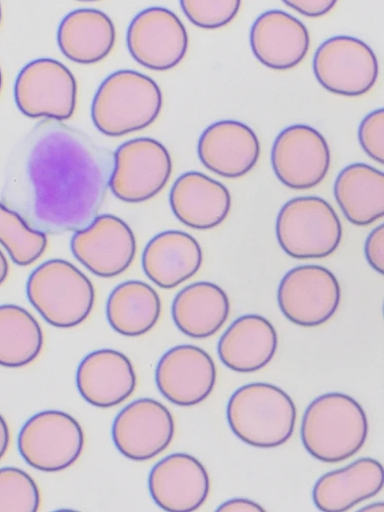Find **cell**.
Instances as JSON below:
<instances>
[{
	"mask_svg": "<svg viewBox=\"0 0 384 512\" xmlns=\"http://www.w3.org/2000/svg\"><path fill=\"white\" fill-rule=\"evenodd\" d=\"M112 170L109 152L90 137L44 123L30 160L36 225L52 234L87 228L101 209Z\"/></svg>",
	"mask_w": 384,
	"mask_h": 512,
	"instance_id": "1",
	"label": "cell"
},
{
	"mask_svg": "<svg viewBox=\"0 0 384 512\" xmlns=\"http://www.w3.org/2000/svg\"><path fill=\"white\" fill-rule=\"evenodd\" d=\"M302 441L317 460L337 463L365 445L369 424L363 407L352 397L328 393L315 399L302 421Z\"/></svg>",
	"mask_w": 384,
	"mask_h": 512,
	"instance_id": "2",
	"label": "cell"
},
{
	"mask_svg": "<svg viewBox=\"0 0 384 512\" xmlns=\"http://www.w3.org/2000/svg\"><path fill=\"white\" fill-rule=\"evenodd\" d=\"M162 106V92L155 80L134 70H120L100 85L92 118L99 132L119 138L145 130L156 121Z\"/></svg>",
	"mask_w": 384,
	"mask_h": 512,
	"instance_id": "3",
	"label": "cell"
},
{
	"mask_svg": "<svg viewBox=\"0 0 384 512\" xmlns=\"http://www.w3.org/2000/svg\"><path fill=\"white\" fill-rule=\"evenodd\" d=\"M227 418L230 429L243 443L272 449L293 435L296 407L290 396L273 384L250 383L230 398Z\"/></svg>",
	"mask_w": 384,
	"mask_h": 512,
	"instance_id": "4",
	"label": "cell"
},
{
	"mask_svg": "<svg viewBox=\"0 0 384 512\" xmlns=\"http://www.w3.org/2000/svg\"><path fill=\"white\" fill-rule=\"evenodd\" d=\"M32 307L50 325L69 329L91 315L96 290L92 281L73 264L51 260L35 269L27 282Z\"/></svg>",
	"mask_w": 384,
	"mask_h": 512,
	"instance_id": "5",
	"label": "cell"
},
{
	"mask_svg": "<svg viewBox=\"0 0 384 512\" xmlns=\"http://www.w3.org/2000/svg\"><path fill=\"white\" fill-rule=\"evenodd\" d=\"M276 235L283 251L296 260L327 258L343 239L334 208L317 196L296 197L281 208Z\"/></svg>",
	"mask_w": 384,
	"mask_h": 512,
	"instance_id": "6",
	"label": "cell"
},
{
	"mask_svg": "<svg viewBox=\"0 0 384 512\" xmlns=\"http://www.w3.org/2000/svg\"><path fill=\"white\" fill-rule=\"evenodd\" d=\"M84 434L79 422L59 410L29 418L18 437V449L28 465L44 473H58L79 459Z\"/></svg>",
	"mask_w": 384,
	"mask_h": 512,
	"instance_id": "7",
	"label": "cell"
},
{
	"mask_svg": "<svg viewBox=\"0 0 384 512\" xmlns=\"http://www.w3.org/2000/svg\"><path fill=\"white\" fill-rule=\"evenodd\" d=\"M109 181L112 194L126 203H143L157 196L173 173V160L158 141H127L114 153Z\"/></svg>",
	"mask_w": 384,
	"mask_h": 512,
	"instance_id": "8",
	"label": "cell"
},
{
	"mask_svg": "<svg viewBox=\"0 0 384 512\" xmlns=\"http://www.w3.org/2000/svg\"><path fill=\"white\" fill-rule=\"evenodd\" d=\"M313 68L326 91L350 98L369 93L379 73L373 50L361 39L346 35L324 41L315 54Z\"/></svg>",
	"mask_w": 384,
	"mask_h": 512,
	"instance_id": "9",
	"label": "cell"
},
{
	"mask_svg": "<svg viewBox=\"0 0 384 512\" xmlns=\"http://www.w3.org/2000/svg\"><path fill=\"white\" fill-rule=\"evenodd\" d=\"M77 81L61 62L41 58L27 64L15 83V101L29 118L70 119L77 105Z\"/></svg>",
	"mask_w": 384,
	"mask_h": 512,
	"instance_id": "10",
	"label": "cell"
},
{
	"mask_svg": "<svg viewBox=\"0 0 384 512\" xmlns=\"http://www.w3.org/2000/svg\"><path fill=\"white\" fill-rule=\"evenodd\" d=\"M282 314L295 325L312 328L330 320L336 313L341 289L328 269L306 265L290 270L278 288Z\"/></svg>",
	"mask_w": 384,
	"mask_h": 512,
	"instance_id": "11",
	"label": "cell"
},
{
	"mask_svg": "<svg viewBox=\"0 0 384 512\" xmlns=\"http://www.w3.org/2000/svg\"><path fill=\"white\" fill-rule=\"evenodd\" d=\"M271 161L278 180L292 190H310L327 177L331 154L326 139L312 126H288L276 138Z\"/></svg>",
	"mask_w": 384,
	"mask_h": 512,
	"instance_id": "12",
	"label": "cell"
},
{
	"mask_svg": "<svg viewBox=\"0 0 384 512\" xmlns=\"http://www.w3.org/2000/svg\"><path fill=\"white\" fill-rule=\"evenodd\" d=\"M128 52L153 71H167L181 64L189 49V36L181 19L165 8H149L128 26Z\"/></svg>",
	"mask_w": 384,
	"mask_h": 512,
	"instance_id": "13",
	"label": "cell"
},
{
	"mask_svg": "<svg viewBox=\"0 0 384 512\" xmlns=\"http://www.w3.org/2000/svg\"><path fill=\"white\" fill-rule=\"evenodd\" d=\"M75 259L94 275L110 279L130 268L137 254L135 233L112 215L97 217L71 239Z\"/></svg>",
	"mask_w": 384,
	"mask_h": 512,
	"instance_id": "14",
	"label": "cell"
},
{
	"mask_svg": "<svg viewBox=\"0 0 384 512\" xmlns=\"http://www.w3.org/2000/svg\"><path fill=\"white\" fill-rule=\"evenodd\" d=\"M174 436L172 413L153 399H140L127 405L112 425V439L117 450L134 461L155 458L168 448Z\"/></svg>",
	"mask_w": 384,
	"mask_h": 512,
	"instance_id": "15",
	"label": "cell"
},
{
	"mask_svg": "<svg viewBox=\"0 0 384 512\" xmlns=\"http://www.w3.org/2000/svg\"><path fill=\"white\" fill-rule=\"evenodd\" d=\"M155 381L166 400L181 407H191L205 401L215 389L217 368L203 349L181 345L162 356Z\"/></svg>",
	"mask_w": 384,
	"mask_h": 512,
	"instance_id": "16",
	"label": "cell"
},
{
	"mask_svg": "<svg viewBox=\"0 0 384 512\" xmlns=\"http://www.w3.org/2000/svg\"><path fill=\"white\" fill-rule=\"evenodd\" d=\"M198 156L210 172L226 179L246 176L258 163L261 143L248 125L222 120L206 128L198 142Z\"/></svg>",
	"mask_w": 384,
	"mask_h": 512,
	"instance_id": "17",
	"label": "cell"
},
{
	"mask_svg": "<svg viewBox=\"0 0 384 512\" xmlns=\"http://www.w3.org/2000/svg\"><path fill=\"white\" fill-rule=\"evenodd\" d=\"M149 490L154 502L169 512L199 509L210 491L205 466L194 456L175 453L160 460L149 476Z\"/></svg>",
	"mask_w": 384,
	"mask_h": 512,
	"instance_id": "18",
	"label": "cell"
},
{
	"mask_svg": "<svg viewBox=\"0 0 384 512\" xmlns=\"http://www.w3.org/2000/svg\"><path fill=\"white\" fill-rule=\"evenodd\" d=\"M310 45L308 28L283 11H268L251 27L250 46L254 57L273 70H288L300 65L307 57Z\"/></svg>",
	"mask_w": 384,
	"mask_h": 512,
	"instance_id": "19",
	"label": "cell"
},
{
	"mask_svg": "<svg viewBox=\"0 0 384 512\" xmlns=\"http://www.w3.org/2000/svg\"><path fill=\"white\" fill-rule=\"evenodd\" d=\"M77 389L89 404L102 409L118 406L137 388V374L124 354L104 349L91 353L78 366Z\"/></svg>",
	"mask_w": 384,
	"mask_h": 512,
	"instance_id": "20",
	"label": "cell"
},
{
	"mask_svg": "<svg viewBox=\"0 0 384 512\" xmlns=\"http://www.w3.org/2000/svg\"><path fill=\"white\" fill-rule=\"evenodd\" d=\"M169 203L182 224L194 230L206 231L226 221L232 198L222 183L198 172H188L170 190Z\"/></svg>",
	"mask_w": 384,
	"mask_h": 512,
	"instance_id": "21",
	"label": "cell"
},
{
	"mask_svg": "<svg viewBox=\"0 0 384 512\" xmlns=\"http://www.w3.org/2000/svg\"><path fill=\"white\" fill-rule=\"evenodd\" d=\"M203 263L198 241L182 231H165L145 247L142 258L146 276L158 287L173 289L194 277Z\"/></svg>",
	"mask_w": 384,
	"mask_h": 512,
	"instance_id": "22",
	"label": "cell"
},
{
	"mask_svg": "<svg viewBox=\"0 0 384 512\" xmlns=\"http://www.w3.org/2000/svg\"><path fill=\"white\" fill-rule=\"evenodd\" d=\"M278 349V334L260 315H245L233 322L219 341L218 353L229 369L240 373L268 366Z\"/></svg>",
	"mask_w": 384,
	"mask_h": 512,
	"instance_id": "23",
	"label": "cell"
},
{
	"mask_svg": "<svg viewBox=\"0 0 384 512\" xmlns=\"http://www.w3.org/2000/svg\"><path fill=\"white\" fill-rule=\"evenodd\" d=\"M382 488V465L362 458L321 477L313 489V500L321 511L345 512L376 496Z\"/></svg>",
	"mask_w": 384,
	"mask_h": 512,
	"instance_id": "24",
	"label": "cell"
},
{
	"mask_svg": "<svg viewBox=\"0 0 384 512\" xmlns=\"http://www.w3.org/2000/svg\"><path fill=\"white\" fill-rule=\"evenodd\" d=\"M116 41L115 26L108 15L95 9L68 14L58 29L62 54L80 65H94L106 59Z\"/></svg>",
	"mask_w": 384,
	"mask_h": 512,
	"instance_id": "25",
	"label": "cell"
},
{
	"mask_svg": "<svg viewBox=\"0 0 384 512\" xmlns=\"http://www.w3.org/2000/svg\"><path fill=\"white\" fill-rule=\"evenodd\" d=\"M334 197L347 220L366 227L384 216V175L366 163H353L339 173Z\"/></svg>",
	"mask_w": 384,
	"mask_h": 512,
	"instance_id": "26",
	"label": "cell"
},
{
	"mask_svg": "<svg viewBox=\"0 0 384 512\" xmlns=\"http://www.w3.org/2000/svg\"><path fill=\"white\" fill-rule=\"evenodd\" d=\"M173 320L191 338L215 335L230 316L228 294L219 285L197 282L182 289L172 307Z\"/></svg>",
	"mask_w": 384,
	"mask_h": 512,
	"instance_id": "27",
	"label": "cell"
},
{
	"mask_svg": "<svg viewBox=\"0 0 384 512\" xmlns=\"http://www.w3.org/2000/svg\"><path fill=\"white\" fill-rule=\"evenodd\" d=\"M106 315L117 333L127 337L142 336L157 324L161 316V300L149 284L126 281L111 292Z\"/></svg>",
	"mask_w": 384,
	"mask_h": 512,
	"instance_id": "28",
	"label": "cell"
},
{
	"mask_svg": "<svg viewBox=\"0 0 384 512\" xmlns=\"http://www.w3.org/2000/svg\"><path fill=\"white\" fill-rule=\"evenodd\" d=\"M44 348L37 320L17 305L0 306V366L18 369L34 362Z\"/></svg>",
	"mask_w": 384,
	"mask_h": 512,
	"instance_id": "29",
	"label": "cell"
},
{
	"mask_svg": "<svg viewBox=\"0 0 384 512\" xmlns=\"http://www.w3.org/2000/svg\"><path fill=\"white\" fill-rule=\"evenodd\" d=\"M0 244L16 265L28 267L47 250L48 236L31 228L18 212L0 202Z\"/></svg>",
	"mask_w": 384,
	"mask_h": 512,
	"instance_id": "30",
	"label": "cell"
},
{
	"mask_svg": "<svg viewBox=\"0 0 384 512\" xmlns=\"http://www.w3.org/2000/svg\"><path fill=\"white\" fill-rule=\"evenodd\" d=\"M40 501L39 488L26 472L0 468V512H36Z\"/></svg>",
	"mask_w": 384,
	"mask_h": 512,
	"instance_id": "31",
	"label": "cell"
},
{
	"mask_svg": "<svg viewBox=\"0 0 384 512\" xmlns=\"http://www.w3.org/2000/svg\"><path fill=\"white\" fill-rule=\"evenodd\" d=\"M242 0H180L189 21L202 29H220L238 15Z\"/></svg>",
	"mask_w": 384,
	"mask_h": 512,
	"instance_id": "32",
	"label": "cell"
},
{
	"mask_svg": "<svg viewBox=\"0 0 384 512\" xmlns=\"http://www.w3.org/2000/svg\"><path fill=\"white\" fill-rule=\"evenodd\" d=\"M359 142L364 152L379 164L384 163V110L369 113L359 126Z\"/></svg>",
	"mask_w": 384,
	"mask_h": 512,
	"instance_id": "33",
	"label": "cell"
},
{
	"mask_svg": "<svg viewBox=\"0 0 384 512\" xmlns=\"http://www.w3.org/2000/svg\"><path fill=\"white\" fill-rule=\"evenodd\" d=\"M365 256L368 264L377 273H384V226L376 227L365 242Z\"/></svg>",
	"mask_w": 384,
	"mask_h": 512,
	"instance_id": "34",
	"label": "cell"
},
{
	"mask_svg": "<svg viewBox=\"0 0 384 512\" xmlns=\"http://www.w3.org/2000/svg\"><path fill=\"white\" fill-rule=\"evenodd\" d=\"M282 2L305 17L321 18L335 8L338 0H282Z\"/></svg>",
	"mask_w": 384,
	"mask_h": 512,
	"instance_id": "35",
	"label": "cell"
},
{
	"mask_svg": "<svg viewBox=\"0 0 384 512\" xmlns=\"http://www.w3.org/2000/svg\"><path fill=\"white\" fill-rule=\"evenodd\" d=\"M219 512H247V511H266L260 504L248 499H231L223 503L219 508Z\"/></svg>",
	"mask_w": 384,
	"mask_h": 512,
	"instance_id": "36",
	"label": "cell"
},
{
	"mask_svg": "<svg viewBox=\"0 0 384 512\" xmlns=\"http://www.w3.org/2000/svg\"><path fill=\"white\" fill-rule=\"evenodd\" d=\"M11 443L9 425L2 414H0V460L7 454Z\"/></svg>",
	"mask_w": 384,
	"mask_h": 512,
	"instance_id": "37",
	"label": "cell"
},
{
	"mask_svg": "<svg viewBox=\"0 0 384 512\" xmlns=\"http://www.w3.org/2000/svg\"><path fill=\"white\" fill-rule=\"evenodd\" d=\"M10 265L6 255L0 250V286H2L9 277Z\"/></svg>",
	"mask_w": 384,
	"mask_h": 512,
	"instance_id": "38",
	"label": "cell"
},
{
	"mask_svg": "<svg viewBox=\"0 0 384 512\" xmlns=\"http://www.w3.org/2000/svg\"><path fill=\"white\" fill-rule=\"evenodd\" d=\"M3 84H4L3 71H2V68H0V93H2Z\"/></svg>",
	"mask_w": 384,
	"mask_h": 512,
	"instance_id": "39",
	"label": "cell"
},
{
	"mask_svg": "<svg viewBox=\"0 0 384 512\" xmlns=\"http://www.w3.org/2000/svg\"><path fill=\"white\" fill-rule=\"evenodd\" d=\"M2 21H3V8H2V4H0V25H2Z\"/></svg>",
	"mask_w": 384,
	"mask_h": 512,
	"instance_id": "40",
	"label": "cell"
},
{
	"mask_svg": "<svg viewBox=\"0 0 384 512\" xmlns=\"http://www.w3.org/2000/svg\"><path fill=\"white\" fill-rule=\"evenodd\" d=\"M77 2L91 3V2H100V0H77Z\"/></svg>",
	"mask_w": 384,
	"mask_h": 512,
	"instance_id": "41",
	"label": "cell"
}]
</instances>
